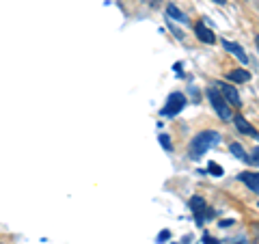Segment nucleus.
Returning a JSON list of instances; mask_svg holds the SVG:
<instances>
[{
  "label": "nucleus",
  "mask_w": 259,
  "mask_h": 244,
  "mask_svg": "<svg viewBox=\"0 0 259 244\" xmlns=\"http://www.w3.org/2000/svg\"><path fill=\"white\" fill-rule=\"evenodd\" d=\"M218 143H221V134L214 132V130H203V132H199L190 141V145H188V158L190 160H199L201 156H205V153L212 147H216Z\"/></svg>",
  "instance_id": "nucleus-1"
},
{
  "label": "nucleus",
  "mask_w": 259,
  "mask_h": 244,
  "mask_svg": "<svg viewBox=\"0 0 259 244\" xmlns=\"http://www.w3.org/2000/svg\"><path fill=\"white\" fill-rule=\"evenodd\" d=\"M207 100H209V104H212V108L216 110V115L221 117L223 121H231V119H233L231 106L227 104V100L221 95V91H218L216 87H209V89H207Z\"/></svg>",
  "instance_id": "nucleus-2"
},
{
  "label": "nucleus",
  "mask_w": 259,
  "mask_h": 244,
  "mask_svg": "<svg viewBox=\"0 0 259 244\" xmlns=\"http://www.w3.org/2000/svg\"><path fill=\"white\" fill-rule=\"evenodd\" d=\"M186 104H188V100H186V95L182 91H175L166 97V102H164V108L160 110V115L162 117H175L177 112H182L186 108Z\"/></svg>",
  "instance_id": "nucleus-3"
},
{
  "label": "nucleus",
  "mask_w": 259,
  "mask_h": 244,
  "mask_svg": "<svg viewBox=\"0 0 259 244\" xmlns=\"http://www.w3.org/2000/svg\"><path fill=\"white\" fill-rule=\"evenodd\" d=\"M190 210H192L194 221H197L199 227L203 225V221H209V218H214V216H216V212H214L212 208H207V206H205V201L201 199V197H192V199H190Z\"/></svg>",
  "instance_id": "nucleus-4"
},
{
  "label": "nucleus",
  "mask_w": 259,
  "mask_h": 244,
  "mask_svg": "<svg viewBox=\"0 0 259 244\" xmlns=\"http://www.w3.org/2000/svg\"><path fill=\"white\" fill-rule=\"evenodd\" d=\"M216 87H218V91H221V95L227 100V104H229V106H236V108L242 106L240 93H238V89L233 87V85H229V83H218Z\"/></svg>",
  "instance_id": "nucleus-5"
},
{
  "label": "nucleus",
  "mask_w": 259,
  "mask_h": 244,
  "mask_svg": "<svg viewBox=\"0 0 259 244\" xmlns=\"http://www.w3.org/2000/svg\"><path fill=\"white\" fill-rule=\"evenodd\" d=\"M233 124H236V128L240 130L242 134H246V136H253V138H257V141H259V134L255 132V128L250 126L248 121H246L244 117H242V115H236V117H233Z\"/></svg>",
  "instance_id": "nucleus-6"
},
{
  "label": "nucleus",
  "mask_w": 259,
  "mask_h": 244,
  "mask_svg": "<svg viewBox=\"0 0 259 244\" xmlns=\"http://www.w3.org/2000/svg\"><path fill=\"white\" fill-rule=\"evenodd\" d=\"M238 180H240L242 184H246L253 192L259 194V173H250V171H246V173H240V175H238Z\"/></svg>",
  "instance_id": "nucleus-7"
},
{
  "label": "nucleus",
  "mask_w": 259,
  "mask_h": 244,
  "mask_svg": "<svg viewBox=\"0 0 259 244\" xmlns=\"http://www.w3.org/2000/svg\"><path fill=\"white\" fill-rule=\"evenodd\" d=\"M194 30H197V37H199L203 44H216V35L205 26V22H199L197 26H194Z\"/></svg>",
  "instance_id": "nucleus-8"
},
{
  "label": "nucleus",
  "mask_w": 259,
  "mask_h": 244,
  "mask_svg": "<svg viewBox=\"0 0 259 244\" xmlns=\"http://www.w3.org/2000/svg\"><path fill=\"white\" fill-rule=\"evenodd\" d=\"M227 78H229V83H233V85H242V83H248L250 80V71H246V69H231L229 74H227Z\"/></svg>",
  "instance_id": "nucleus-9"
},
{
  "label": "nucleus",
  "mask_w": 259,
  "mask_h": 244,
  "mask_svg": "<svg viewBox=\"0 0 259 244\" xmlns=\"http://www.w3.org/2000/svg\"><path fill=\"white\" fill-rule=\"evenodd\" d=\"M223 48H225V50H229V52H233V54H236V59H238L240 63H248V56H246V52L242 50V48H240L238 44H231V42H223Z\"/></svg>",
  "instance_id": "nucleus-10"
},
{
  "label": "nucleus",
  "mask_w": 259,
  "mask_h": 244,
  "mask_svg": "<svg viewBox=\"0 0 259 244\" xmlns=\"http://www.w3.org/2000/svg\"><path fill=\"white\" fill-rule=\"evenodd\" d=\"M229 149H231V153H233L236 158H240L242 162H246V165H248V153L244 151V147H242L240 143H231V145H229Z\"/></svg>",
  "instance_id": "nucleus-11"
},
{
  "label": "nucleus",
  "mask_w": 259,
  "mask_h": 244,
  "mask_svg": "<svg viewBox=\"0 0 259 244\" xmlns=\"http://www.w3.org/2000/svg\"><path fill=\"white\" fill-rule=\"evenodd\" d=\"M166 13H168V15H171V18H173V20H177V22H182V24H186V22H188V20H186V15H184V13L180 11V9H177V7H175V5H168V7H166Z\"/></svg>",
  "instance_id": "nucleus-12"
},
{
  "label": "nucleus",
  "mask_w": 259,
  "mask_h": 244,
  "mask_svg": "<svg viewBox=\"0 0 259 244\" xmlns=\"http://www.w3.org/2000/svg\"><path fill=\"white\" fill-rule=\"evenodd\" d=\"M207 171H209V173H212L214 177H223V173H225L223 167H221V165H216V162H209V165H207Z\"/></svg>",
  "instance_id": "nucleus-13"
},
{
  "label": "nucleus",
  "mask_w": 259,
  "mask_h": 244,
  "mask_svg": "<svg viewBox=\"0 0 259 244\" xmlns=\"http://www.w3.org/2000/svg\"><path fill=\"white\" fill-rule=\"evenodd\" d=\"M158 141H160V145H162V147H164L166 151H171V149H173V145H171V138H168V134H160Z\"/></svg>",
  "instance_id": "nucleus-14"
},
{
  "label": "nucleus",
  "mask_w": 259,
  "mask_h": 244,
  "mask_svg": "<svg viewBox=\"0 0 259 244\" xmlns=\"http://www.w3.org/2000/svg\"><path fill=\"white\" fill-rule=\"evenodd\" d=\"M168 238H171V231L168 229H164V231H160L158 235H156V244H164Z\"/></svg>",
  "instance_id": "nucleus-15"
},
{
  "label": "nucleus",
  "mask_w": 259,
  "mask_h": 244,
  "mask_svg": "<svg viewBox=\"0 0 259 244\" xmlns=\"http://www.w3.org/2000/svg\"><path fill=\"white\" fill-rule=\"evenodd\" d=\"M248 165H259V147H255L248 153Z\"/></svg>",
  "instance_id": "nucleus-16"
},
{
  "label": "nucleus",
  "mask_w": 259,
  "mask_h": 244,
  "mask_svg": "<svg viewBox=\"0 0 259 244\" xmlns=\"http://www.w3.org/2000/svg\"><path fill=\"white\" fill-rule=\"evenodd\" d=\"M203 244H221V242L214 240L212 235H207V233H205V235H203Z\"/></svg>",
  "instance_id": "nucleus-17"
},
{
  "label": "nucleus",
  "mask_w": 259,
  "mask_h": 244,
  "mask_svg": "<svg viewBox=\"0 0 259 244\" xmlns=\"http://www.w3.org/2000/svg\"><path fill=\"white\" fill-rule=\"evenodd\" d=\"M231 225H233V218H227V221L218 223V227H223V229H227V227H231Z\"/></svg>",
  "instance_id": "nucleus-18"
},
{
  "label": "nucleus",
  "mask_w": 259,
  "mask_h": 244,
  "mask_svg": "<svg viewBox=\"0 0 259 244\" xmlns=\"http://www.w3.org/2000/svg\"><path fill=\"white\" fill-rule=\"evenodd\" d=\"M214 3H216V5H225V3H227V0H214Z\"/></svg>",
  "instance_id": "nucleus-19"
},
{
  "label": "nucleus",
  "mask_w": 259,
  "mask_h": 244,
  "mask_svg": "<svg viewBox=\"0 0 259 244\" xmlns=\"http://www.w3.org/2000/svg\"><path fill=\"white\" fill-rule=\"evenodd\" d=\"M236 244H246V240H244V238H240V240H238Z\"/></svg>",
  "instance_id": "nucleus-20"
},
{
  "label": "nucleus",
  "mask_w": 259,
  "mask_h": 244,
  "mask_svg": "<svg viewBox=\"0 0 259 244\" xmlns=\"http://www.w3.org/2000/svg\"><path fill=\"white\" fill-rule=\"evenodd\" d=\"M255 42H257V46H259V35H257V39H255Z\"/></svg>",
  "instance_id": "nucleus-21"
}]
</instances>
